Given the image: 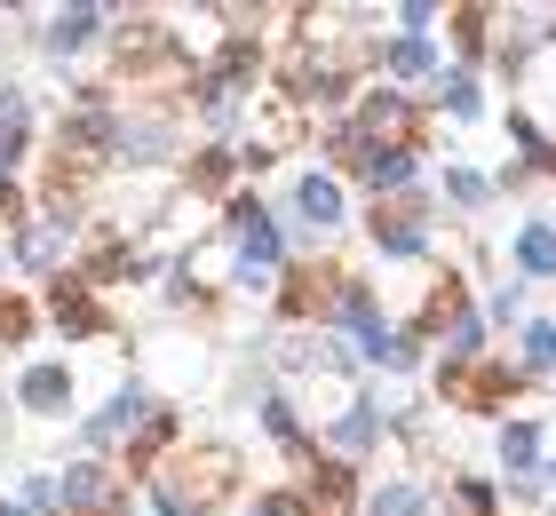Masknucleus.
<instances>
[{
	"instance_id": "nucleus-14",
	"label": "nucleus",
	"mask_w": 556,
	"mask_h": 516,
	"mask_svg": "<svg viewBox=\"0 0 556 516\" xmlns=\"http://www.w3.org/2000/svg\"><path fill=\"white\" fill-rule=\"evenodd\" d=\"M429 72V40H397L390 48V80H421Z\"/></svg>"
},
{
	"instance_id": "nucleus-5",
	"label": "nucleus",
	"mask_w": 556,
	"mask_h": 516,
	"mask_svg": "<svg viewBox=\"0 0 556 516\" xmlns=\"http://www.w3.org/2000/svg\"><path fill=\"white\" fill-rule=\"evenodd\" d=\"M16 398L33 405V413H72V366H64V357H40V366H24Z\"/></svg>"
},
{
	"instance_id": "nucleus-17",
	"label": "nucleus",
	"mask_w": 556,
	"mask_h": 516,
	"mask_svg": "<svg viewBox=\"0 0 556 516\" xmlns=\"http://www.w3.org/2000/svg\"><path fill=\"white\" fill-rule=\"evenodd\" d=\"M24 333H33V302L0 294V342H24Z\"/></svg>"
},
{
	"instance_id": "nucleus-11",
	"label": "nucleus",
	"mask_w": 556,
	"mask_h": 516,
	"mask_svg": "<svg viewBox=\"0 0 556 516\" xmlns=\"http://www.w3.org/2000/svg\"><path fill=\"white\" fill-rule=\"evenodd\" d=\"M533 453H541V429L533 421H509V429H501V469H533Z\"/></svg>"
},
{
	"instance_id": "nucleus-3",
	"label": "nucleus",
	"mask_w": 556,
	"mask_h": 516,
	"mask_svg": "<svg viewBox=\"0 0 556 516\" xmlns=\"http://www.w3.org/2000/svg\"><path fill=\"white\" fill-rule=\"evenodd\" d=\"M48 310H56V326H64V333H88V342H104V333H112V318H104V302H96V287H88L80 270H72V278H56V287H48Z\"/></svg>"
},
{
	"instance_id": "nucleus-19",
	"label": "nucleus",
	"mask_w": 556,
	"mask_h": 516,
	"mask_svg": "<svg viewBox=\"0 0 556 516\" xmlns=\"http://www.w3.org/2000/svg\"><path fill=\"white\" fill-rule=\"evenodd\" d=\"M453 493H462V508H469V516H485V508H493V493H485V484H477V477H462V484H453Z\"/></svg>"
},
{
	"instance_id": "nucleus-13",
	"label": "nucleus",
	"mask_w": 556,
	"mask_h": 516,
	"mask_svg": "<svg viewBox=\"0 0 556 516\" xmlns=\"http://www.w3.org/2000/svg\"><path fill=\"white\" fill-rule=\"evenodd\" d=\"M366 516H421V484H382L366 501Z\"/></svg>"
},
{
	"instance_id": "nucleus-21",
	"label": "nucleus",
	"mask_w": 556,
	"mask_h": 516,
	"mask_svg": "<svg viewBox=\"0 0 556 516\" xmlns=\"http://www.w3.org/2000/svg\"><path fill=\"white\" fill-rule=\"evenodd\" d=\"M548 477H556V461H548Z\"/></svg>"
},
{
	"instance_id": "nucleus-8",
	"label": "nucleus",
	"mask_w": 556,
	"mask_h": 516,
	"mask_svg": "<svg viewBox=\"0 0 556 516\" xmlns=\"http://www.w3.org/2000/svg\"><path fill=\"white\" fill-rule=\"evenodd\" d=\"M509 254H517L525 278H556V223H525Z\"/></svg>"
},
{
	"instance_id": "nucleus-10",
	"label": "nucleus",
	"mask_w": 556,
	"mask_h": 516,
	"mask_svg": "<svg viewBox=\"0 0 556 516\" xmlns=\"http://www.w3.org/2000/svg\"><path fill=\"white\" fill-rule=\"evenodd\" d=\"M96 33H104V9H64L56 24H48V48H56V56H72V48H88Z\"/></svg>"
},
{
	"instance_id": "nucleus-7",
	"label": "nucleus",
	"mask_w": 556,
	"mask_h": 516,
	"mask_svg": "<svg viewBox=\"0 0 556 516\" xmlns=\"http://www.w3.org/2000/svg\"><path fill=\"white\" fill-rule=\"evenodd\" d=\"M302 501H311V508H350V501H358V477H350V461H318L311 484H302Z\"/></svg>"
},
{
	"instance_id": "nucleus-12",
	"label": "nucleus",
	"mask_w": 556,
	"mask_h": 516,
	"mask_svg": "<svg viewBox=\"0 0 556 516\" xmlns=\"http://www.w3.org/2000/svg\"><path fill=\"white\" fill-rule=\"evenodd\" d=\"M438 103L453 119H477V80H469V72H438Z\"/></svg>"
},
{
	"instance_id": "nucleus-2",
	"label": "nucleus",
	"mask_w": 556,
	"mask_h": 516,
	"mask_svg": "<svg viewBox=\"0 0 556 516\" xmlns=\"http://www.w3.org/2000/svg\"><path fill=\"white\" fill-rule=\"evenodd\" d=\"M525 390V366H509V357H477V366H445V398L469 405V413H493L509 405Z\"/></svg>"
},
{
	"instance_id": "nucleus-18",
	"label": "nucleus",
	"mask_w": 556,
	"mask_h": 516,
	"mask_svg": "<svg viewBox=\"0 0 556 516\" xmlns=\"http://www.w3.org/2000/svg\"><path fill=\"white\" fill-rule=\"evenodd\" d=\"M453 40H462V56H477V48H485V9H462V16H453Z\"/></svg>"
},
{
	"instance_id": "nucleus-4",
	"label": "nucleus",
	"mask_w": 556,
	"mask_h": 516,
	"mask_svg": "<svg viewBox=\"0 0 556 516\" xmlns=\"http://www.w3.org/2000/svg\"><path fill=\"white\" fill-rule=\"evenodd\" d=\"M374 247H382V254H429V223H421V206H374Z\"/></svg>"
},
{
	"instance_id": "nucleus-9",
	"label": "nucleus",
	"mask_w": 556,
	"mask_h": 516,
	"mask_svg": "<svg viewBox=\"0 0 556 516\" xmlns=\"http://www.w3.org/2000/svg\"><path fill=\"white\" fill-rule=\"evenodd\" d=\"M358 175H366V184L382 191V199H390V191H406V184H414V143H390V151H374V160H366Z\"/></svg>"
},
{
	"instance_id": "nucleus-6",
	"label": "nucleus",
	"mask_w": 556,
	"mask_h": 516,
	"mask_svg": "<svg viewBox=\"0 0 556 516\" xmlns=\"http://www.w3.org/2000/svg\"><path fill=\"white\" fill-rule=\"evenodd\" d=\"M294 215L318 223V230H334L342 223V184H334V175H302V184H294Z\"/></svg>"
},
{
	"instance_id": "nucleus-1",
	"label": "nucleus",
	"mask_w": 556,
	"mask_h": 516,
	"mask_svg": "<svg viewBox=\"0 0 556 516\" xmlns=\"http://www.w3.org/2000/svg\"><path fill=\"white\" fill-rule=\"evenodd\" d=\"M56 493H64L72 516H128V469H112V461H72Z\"/></svg>"
},
{
	"instance_id": "nucleus-20",
	"label": "nucleus",
	"mask_w": 556,
	"mask_h": 516,
	"mask_svg": "<svg viewBox=\"0 0 556 516\" xmlns=\"http://www.w3.org/2000/svg\"><path fill=\"white\" fill-rule=\"evenodd\" d=\"M0 516H33V508H24V501H0Z\"/></svg>"
},
{
	"instance_id": "nucleus-16",
	"label": "nucleus",
	"mask_w": 556,
	"mask_h": 516,
	"mask_svg": "<svg viewBox=\"0 0 556 516\" xmlns=\"http://www.w3.org/2000/svg\"><path fill=\"white\" fill-rule=\"evenodd\" d=\"M533 366H556V326L541 318V326H525V374Z\"/></svg>"
},
{
	"instance_id": "nucleus-15",
	"label": "nucleus",
	"mask_w": 556,
	"mask_h": 516,
	"mask_svg": "<svg viewBox=\"0 0 556 516\" xmlns=\"http://www.w3.org/2000/svg\"><path fill=\"white\" fill-rule=\"evenodd\" d=\"M445 199H462V206H485V199H493V184H485L477 167H453V175H445Z\"/></svg>"
}]
</instances>
